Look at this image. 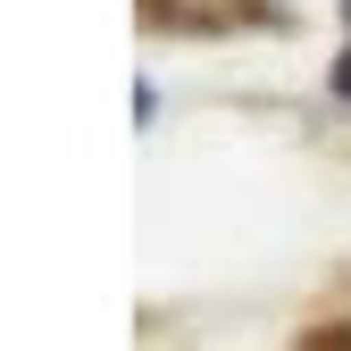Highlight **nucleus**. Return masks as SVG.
<instances>
[{
  "label": "nucleus",
  "instance_id": "f257e3e1",
  "mask_svg": "<svg viewBox=\"0 0 351 351\" xmlns=\"http://www.w3.org/2000/svg\"><path fill=\"white\" fill-rule=\"evenodd\" d=\"M335 93H351V51H343V59H335Z\"/></svg>",
  "mask_w": 351,
  "mask_h": 351
}]
</instances>
